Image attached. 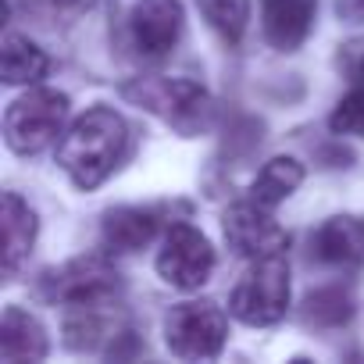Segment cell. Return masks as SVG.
<instances>
[{
	"label": "cell",
	"instance_id": "obj_1",
	"mask_svg": "<svg viewBox=\"0 0 364 364\" xmlns=\"http://www.w3.org/2000/svg\"><path fill=\"white\" fill-rule=\"evenodd\" d=\"M129 150V125L111 107H90L58 143V164L79 190H97Z\"/></svg>",
	"mask_w": 364,
	"mask_h": 364
},
{
	"label": "cell",
	"instance_id": "obj_2",
	"mask_svg": "<svg viewBox=\"0 0 364 364\" xmlns=\"http://www.w3.org/2000/svg\"><path fill=\"white\" fill-rule=\"evenodd\" d=\"M125 97L182 136H197L211 122V97L193 79H136L125 86Z\"/></svg>",
	"mask_w": 364,
	"mask_h": 364
},
{
	"label": "cell",
	"instance_id": "obj_3",
	"mask_svg": "<svg viewBox=\"0 0 364 364\" xmlns=\"http://www.w3.org/2000/svg\"><path fill=\"white\" fill-rule=\"evenodd\" d=\"M289 307V264L286 254H268L257 257L250 264V272L240 279V286L229 296V311L232 318H240L243 325L264 328L275 325Z\"/></svg>",
	"mask_w": 364,
	"mask_h": 364
},
{
	"label": "cell",
	"instance_id": "obj_4",
	"mask_svg": "<svg viewBox=\"0 0 364 364\" xmlns=\"http://www.w3.org/2000/svg\"><path fill=\"white\" fill-rule=\"evenodd\" d=\"M229 339V318L215 300L175 304L164 318V343L182 360H211Z\"/></svg>",
	"mask_w": 364,
	"mask_h": 364
},
{
	"label": "cell",
	"instance_id": "obj_5",
	"mask_svg": "<svg viewBox=\"0 0 364 364\" xmlns=\"http://www.w3.org/2000/svg\"><path fill=\"white\" fill-rule=\"evenodd\" d=\"M68 118V97L58 90H29L18 97L4 114V139L15 154H40L47 150Z\"/></svg>",
	"mask_w": 364,
	"mask_h": 364
},
{
	"label": "cell",
	"instance_id": "obj_6",
	"mask_svg": "<svg viewBox=\"0 0 364 364\" xmlns=\"http://www.w3.org/2000/svg\"><path fill=\"white\" fill-rule=\"evenodd\" d=\"M215 272V250L211 240L193 229L190 222H171V229L164 232L161 254H157V275L175 286V289H200Z\"/></svg>",
	"mask_w": 364,
	"mask_h": 364
},
{
	"label": "cell",
	"instance_id": "obj_7",
	"mask_svg": "<svg viewBox=\"0 0 364 364\" xmlns=\"http://www.w3.org/2000/svg\"><path fill=\"white\" fill-rule=\"evenodd\" d=\"M43 289L50 300H61L68 307H107L118 296L122 279L104 257H75L65 268L50 272Z\"/></svg>",
	"mask_w": 364,
	"mask_h": 364
},
{
	"label": "cell",
	"instance_id": "obj_8",
	"mask_svg": "<svg viewBox=\"0 0 364 364\" xmlns=\"http://www.w3.org/2000/svg\"><path fill=\"white\" fill-rule=\"evenodd\" d=\"M225 243L240 257L257 261V257H268V254H286L289 236L272 218V208H264L257 200H247V204L229 208V215H225Z\"/></svg>",
	"mask_w": 364,
	"mask_h": 364
},
{
	"label": "cell",
	"instance_id": "obj_9",
	"mask_svg": "<svg viewBox=\"0 0 364 364\" xmlns=\"http://www.w3.org/2000/svg\"><path fill=\"white\" fill-rule=\"evenodd\" d=\"M186 15H182L178 0H136L132 15H129V29L132 40L139 47V54L146 58H164L175 50Z\"/></svg>",
	"mask_w": 364,
	"mask_h": 364
},
{
	"label": "cell",
	"instance_id": "obj_10",
	"mask_svg": "<svg viewBox=\"0 0 364 364\" xmlns=\"http://www.w3.org/2000/svg\"><path fill=\"white\" fill-rule=\"evenodd\" d=\"M318 0H261L264 40L275 50H296L314 26Z\"/></svg>",
	"mask_w": 364,
	"mask_h": 364
},
{
	"label": "cell",
	"instance_id": "obj_11",
	"mask_svg": "<svg viewBox=\"0 0 364 364\" xmlns=\"http://www.w3.org/2000/svg\"><path fill=\"white\" fill-rule=\"evenodd\" d=\"M47 357V328L36 314L8 307L0 318V360L4 364H36Z\"/></svg>",
	"mask_w": 364,
	"mask_h": 364
},
{
	"label": "cell",
	"instance_id": "obj_12",
	"mask_svg": "<svg viewBox=\"0 0 364 364\" xmlns=\"http://www.w3.org/2000/svg\"><path fill=\"white\" fill-rule=\"evenodd\" d=\"M314 254L325 264H360L364 261V218L339 215L314 232Z\"/></svg>",
	"mask_w": 364,
	"mask_h": 364
},
{
	"label": "cell",
	"instance_id": "obj_13",
	"mask_svg": "<svg viewBox=\"0 0 364 364\" xmlns=\"http://www.w3.org/2000/svg\"><path fill=\"white\" fill-rule=\"evenodd\" d=\"M157 215L146 208H114L104 218V247L111 254H136L157 236Z\"/></svg>",
	"mask_w": 364,
	"mask_h": 364
},
{
	"label": "cell",
	"instance_id": "obj_14",
	"mask_svg": "<svg viewBox=\"0 0 364 364\" xmlns=\"http://www.w3.org/2000/svg\"><path fill=\"white\" fill-rule=\"evenodd\" d=\"M36 243V215L18 193H4V272L15 275Z\"/></svg>",
	"mask_w": 364,
	"mask_h": 364
},
{
	"label": "cell",
	"instance_id": "obj_15",
	"mask_svg": "<svg viewBox=\"0 0 364 364\" xmlns=\"http://www.w3.org/2000/svg\"><path fill=\"white\" fill-rule=\"evenodd\" d=\"M0 72H4V82L8 86H33L47 75V54L18 36V33H8L4 36V50H0Z\"/></svg>",
	"mask_w": 364,
	"mask_h": 364
},
{
	"label": "cell",
	"instance_id": "obj_16",
	"mask_svg": "<svg viewBox=\"0 0 364 364\" xmlns=\"http://www.w3.org/2000/svg\"><path fill=\"white\" fill-rule=\"evenodd\" d=\"M304 182V164L293 161V157H272L257 178H254V186H250V200L264 204V208H275L282 204L289 193H296V186Z\"/></svg>",
	"mask_w": 364,
	"mask_h": 364
},
{
	"label": "cell",
	"instance_id": "obj_17",
	"mask_svg": "<svg viewBox=\"0 0 364 364\" xmlns=\"http://www.w3.org/2000/svg\"><path fill=\"white\" fill-rule=\"evenodd\" d=\"M200 11L229 43H240L250 26V0H200Z\"/></svg>",
	"mask_w": 364,
	"mask_h": 364
},
{
	"label": "cell",
	"instance_id": "obj_18",
	"mask_svg": "<svg viewBox=\"0 0 364 364\" xmlns=\"http://www.w3.org/2000/svg\"><path fill=\"white\" fill-rule=\"evenodd\" d=\"M104 307H72L68 321H65V343L72 350H93L100 339L111 336V325L100 314Z\"/></svg>",
	"mask_w": 364,
	"mask_h": 364
},
{
	"label": "cell",
	"instance_id": "obj_19",
	"mask_svg": "<svg viewBox=\"0 0 364 364\" xmlns=\"http://www.w3.org/2000/svg\"><path fill=\"white\" fill-rule=\"evenodd\" d=\"M350 318V296L343 289H318L307 296V321L314 325H339Z\"/></svg>",
	"mask_w": 364,
	"mask_h": 364
},
{
	"label": "cell",
	"instance_id": "obj_20",
	"mask_svg": "<svg viewBox=\"0 0 364 364\" xmlns=\"http://www.w3.org/2000/svg\"><path fill=\"white\" fill-rule=\"evenodd\" d=\"M328 125H332V132H339V136H357V139H364V86L353 90V93H346V97L336 104Z\"/></svg>",
	"mask_w": 364,
	"mask_h": 364
},
{
	"label": "cell",
	"instance_id": "obj_21",
	"mask_svg": "<svg viewBox=\"0 0 364 364\" xmlns=\"http://www.w3.org/2000/svg\"><path fill=\"white\" fill-rule=\"evenodd\" d=\"M343 72H346L357 86H364V43H350V47L343 50Z\"/></svg>",
	"mask_w": 364,
	"mask_h": 364
},
{
	"label": "cell",
	"instance_id": "obj_22",
	"mask_svg": "<svg viewBox=\"0 0 364 364\" xmlns=\"http://www.w3.org/2000/svg\"><path fill=\"white\" fill-rule=\"evenodd\" d=\"M339 15L350 22H364V0H339Z\"/></svg>",
	"mask_w": 364,
	"mask_h": 364
},
{
	"label": "cell",
	"instance_id": "obj_23",
	"mask_svg": "<svg viewBox=\"0 0 364 364\" xmlns=\"http://www.w3.org/2000/svg\"><path fill=\"white\" fill-rule=\"evenodd\" d=\"M58 8H65V11H82V8H90L93 0H54Z\"/></svg>",
	"mask_w": 364,
	"mask_h": 364
}]
</instances>
